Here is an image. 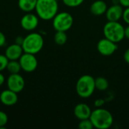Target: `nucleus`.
Here are the masks:
<instances>
[{"label": "nucleus", "instance_id": "7", "mask_svg": "<svg viewBox=\"0 0 129 129\" xmlns=\"http://www.w3.org/2000/svg\"><path fill=\"white\" fill-rule=\"evenodd\" d=\"M21 69L26 73H32L35 71L38 67V60L35 54L23 52L20 59L18 60Z\"/></svg>", "mask_w": 129, "mask_h": 129}, {"label": "nucleus", "instance_id": "25", "mask_svg": "<svg viewBox=\"0 0 129 129\" xmlns=\"http://www.w3.org/2000/svg\"><path fill=\"white\" fill-rule=\"evenodd\" d=\"M105 104V101L102 98H99V99H97L95 101H94V106L98 108H101Z\"/></svg>", "mask_w": 129, "mask_h": 129}, {"label": "nucleus", "instance_id": "11", "mask_svg": "<svg viewBox=\"0 0 129 129\" xmlns=\"http://www.w3.org/2000/svg\"><path fill=\"white\" fill-rule=\"evenodd\" d=\"M123 8L121 5L114 4L113 5L107 8L106 11V17L108 21H119L123 14Z\"/></svg>", "mask_w": 129, "mask_h": 129}, {"label": "nucleus", "instance_id": "21", "mask_svg": "<svg viewBox=\"0 0 129 129\" xmlns=\"http://www.w3.org/2000/svg\"><path fill=\"white\" fill-rule=\"evenodd\" d=\"M63 4L66 5L68 7L71 8H75L81 5L85 0H62Z\"/></svg>", "mask_w": 129, "mask_h": 129}, {"label": "nucleus", "instance_id": "19", "mask_svg": "<svg viewBox=\"0 0 129 129\" xmlns=\"http://www.w3.org/2000/svg\"><path fill=\"white\" fill-rule=\"evenodd\" d=\"M109 87V82L104 77H98L95 79V88L99 91H105Z\"/></svg>", "mask_w": 129, "mask_h": 129}, {"label": "nucleus", "instance_id": "10", "mask_svg": "<svg viewBox=\"0 0 129 129\" xmlns=\"http://www.w3.org/2000/svg\"><path fill=\"white\" fill-rule=\"evenodd\" d=\"M39 25V17L32 13H26L20 20L21 27L26 31L34 30Z\"/></svg>", "mask_w": 129, "mask_h": 129}, {"label": "nucleus", "instance_id": "27", "mask_svg": "<svg viewBox=\"0 0 129 129\" xmlns=\"http://www.w3.org/2000/svg\"><path fill=\"white\" fill-rule=\"evenodd\" d=\"M119 2L122 7H129V0H119Z\"/></svg>", "mask_w": 129, "mask_h": 129}, {"label": "nucleus", "instance_id": "13", "mask_svg": "<svg viewBox=\"0 0 129 129\" xmlns=\"http://www.w3.org/2000/svg\"><path fill=\"white\" fill-rule=\"evenodd\" d=\"M23 52L24 51L22 45L14 43L9 45L6 48L5 55L8 57L9 60H18Z\"/></svg>", "mask_w": 129, "mask_h": 129}, {"label": "nucleus", "instance_id": "30", "mask_svg": "<svg viewBox=\"0 0 129 129\" xmlns=\"http://www.w3.org/2000/svg\"><path fill=\"white\" fill-rule=\"evenodd\" d=\"M5 78L4 75L2 73H1V72H0V86H2L5 83Z\"/></svg>", "mask_w": 129, "mask_h": 129}, {"label": "nucleus", "instance_id": "3", "mask_svg": "<svg viewBox=\"0 0 129 129\" xmlns=\"http://www.w3.org/2000/svg\"><path fill=\"white\" fill-rule=\"evenodd\" d=\"M44 46V39L38 33H31L24 37L22 44L23 51L33 54L40 52Z\"/></svg>", "mask_w": 129, "mask_h": 129}, {"label": "nucleus", "instance_id": "23", "mask_svg": "<svg viewBox=\"0 0 129 129\" xmlns=\"http://www.w3.org/2000/svg\"><path fill=\"white\" fill-rule=\"evenodd\" d=\"M8 115L5 112L0 110V128H4L8 123Z\"/></svg>", "mask_w": 129, "mask_h": 129}, {"label": "nucleus", "instance_id": "8", "mask_svg": "<svg viewBox=\"0 0 129 129\" xmlns=\"http://www.w3.org/2000/svg\"><path fill=\"white\" fill-rule=\"evenodd\" d=\"M7 86L8 89L16 93H19L24 88L25 80L19 73L11 74L7 79Z\"/></svg>", "mask_w": 129, "mask_h": 129}, {"label": "nucleus", "instance_id": "2", "mask_svg": "<svg viewBox=\"0 0 129 129\" xmlns=\"http://www.w3.org/2000/svg\"><path fill=\"white\" fill-rule=\"evenodd\" d=\"M90 120L94 128L98 129L110 128L113 123V117L111 113L101 107L91 112Z\"/></svg>", "mask_w": 129, "mask_h": 129}, {"label": "nucleus", "instance_id": "20", "mask_svg": "<svg viewBox=\"0 0 129 129\" xmlns=\"http://www.w3.org/2000/svg\"><path fill=\"white\" fill-rule=\"evenodd\" d=\"M94 128L91 121L90 119L80 120V122L79 123V129H92Z\"/></svg>", "mask_w": 129, "mask_h": 129}, {"label": "nucleus", "instance_id": "18", "mask_svg": "<svg viewBox=\"0 0 129 129\" xmlns=\"http://www.w3.org/2000/svg\"><path fill=\"white\" fill-rule=\"evenodd\" d=\"M6 69L11 74L19 73L22 70L19 60H9Z\"/></svg>", "mask_w": 129, "mask_h": 129}, {"label": "nucleus", "instance_id": "22", "mask_svg": "<svg viewBox=\"0 0 129 129\" xmlns=\"http://www.w3.org/2000/svg\"><path fill=\"white\" fill-rule=\"evenodd\" d=\"M9 60L5 54H0V72L3 71L7 68Z\"/></svg>", "mask_w": 129, "mask_h": 129}, {"label": "nucleus", "instance_id": "14", "mask_svg": "<svg viewBox=\"0 0 129 129\" xmlns=\"http://www.w3.org/2000/svg\"><path fill=\"white\" fill-rule=\"evenodd\" d=\"M91 112L90 107L84 103L77 104L74 108V115L79 120L90 119Z\"/></svg>", "mask_w": 129, "mask_h": 129}, {"label": "nucleus", "instance_id": "9", "mask_svg": "<svg viewBox=\"0 0 129 129\" xmlns=\"http://www.w3.org/2000/svg\"><path fill=\"white\" fill-rule=\"evenodd\" d=\"M97 48L101 54L104 56H110L117 50L118 46L116 42H113L111 40L105 38L98 42Z\"/></svg>", "mask_w": 129, "mask_h": 129}, {"label": "nucleus", "instance_id": "15", "mask_svg": "<svg viewBox=\"0 0 129 129\" xmlns=\"http://www.w3.org/2000/svg\"><path fill=\"white\" fill-rule=\"evenodd\" d=\"M107 5L103 0H97L94 2L90 7V11L95 16H101L106 13Z\"/></svg>", "mask_w": 129, "mask_h": 129}, {"label": "nucleus", "instance_id": "26", "mask_svg": "<svg viewBox=\"0 0 129 129\" xmlns=\"http://www.w3.org/2000/svg\"><path fill=\"white\" fill-rule=\"evenodd\" d=\"M6 42V38H5V36L3 33H2L0 31V48L4 46Z\"/></svg>", "mask_w": 129, "mask_h": 129}, {"label": "nucleus", "instance_id": "12", "mask_svg": "<svg viewBox=\"0 0 129 129\" xmlns=\"http://www.w3.org/2000/svg\"><path fill=\"white\" fill-rule=\"evenodd\" d=\"M18 101L17 93L10 90L6 89L1 92L0 94V101L2 104L10 107L17 104Z\"/></svg>", "mask_w": 129, "mask_h": 129}, {"label": "nucleus", "instance_id": "4", "mask_svg": "<svg viewBox=\"0 0 129 129\" xmlns=\"http://www.w3.org/2000/svg\"><path fill=\"white\" fill-rule=\"evenodd\" d=\"M95 89V79L90 75H83L76 82V90L80 98H88L91 97Z\"/></svg>", "mask_w": 129, "mask_h": 129}, {"label": "nucleus", "instance_id": "24", "mask_svg": "<svg viewBox=\"0 0 129 129\" xmlns=\"http://www.w3.org/2000/svg\"><path fill=\"white\" fill-rule=\"evenodd\" d=\"M122 18H123L124 21L129 25V7H127V8L123 11Z\"/></svg>", "mask_w": 129, "mask_h": 129}, {"label": "nucleus", "instance_id": "1", "mask_svg": "<svg viewBox=\"0 0 129 129\" xmlns=\"http://www.w3.org/2000/svg\"><path fill=\"white\" fill-rule=\"evenodd\" d=\"M36 11L42 20H52L58 13L57 0H37Z\"/></svg>", "mask_w": 129, "mask_h": 129}, {"label": "nucleus", "instance_id": "6", "mask_svg": "<svg viewBox=\"0 0 129 129\" xmlns=\"http://www.w3.org/2000/svg\"><path fill=\"white\" fill-rule=\"evenodd\" d=\"M52 20V25L56 31L67 32L72 27L73 24V16L66 11L57 13Z\"/></svg>", "mask_w": 129, "mask_h": 129}, {"label": "nucleus", "instance_id": "29", "mask_svg": "<svg viewBox=\"0 0 129 129\" xmlns=\"http://www.w3.org/2000/svg\"><path fill=\"white\" fill-rule=\"evenodd\" d=\"M23 39H24V38L22 37V36H17V37L16 38V39H15V43L22 45L23 42Z\"/></svg>", "mask_w": 129, "mask_h": 129}, {"label": "nucleus", "instance_id": "28", "mask_svg": "<svg viewBox=\"0 0 129 129\" xmlns=\"http://www.w3.org/2000/svg\"><path fill=\"white\" fill-rule=\"evenodd\" d=\"M124 60H125V61L127 63H128L129 64V48H128L125 51V53H124Z\"/></svg>", "mask_w": 129, "mask_h": 129}, {"label": "nucleus", "instance_id": "17", "mask_svg": "<svg viewBox=\"0 0 129 129\" xmlns=\"http://www.w3.org/2000/svg\"><path fill=\"white\" fill-rule=\"evenodd\" d=\"M54 42L57 45H63L67 41V35L63 31H56L54 36Z\"/></svg>", "mask_w": 129, "mask_h": 129}, {"label": "nucleus", "instance_id": "5", "mask_svg": "<svg viewBox=\"0 0 129 129\" xmlns=\"http://www.w3.org/2000/svg\"><path fill=\"white\" fill-rule=\"evenodd\" d=\"M105 38L118 43L125 38V28L118 21H108L104 26Z\"/></svg>", "mask_w": 129, "mask_h": 129}, {"label": "nucleus", "instance_id": "31", "mask_svg": "<svg viewBox=\"0 0 129 129\" xmlns=\"http://www.w3.org/2000/svg\"><path fill=\"white\" fill-rule=\"evenodd\" d=\"M125 38L129 39V25L126 28H125Z\"/></svg>", "mask_w": 129, "mask_h": 129}, {"label": "nucleus", "instance_id": "16", "mask_svg": "<svg viewBox=\"0 0 129 129\" xmlns=\"http://www.w3.org/2000/svg\"><path fill=\"white\" fill-rule=\"evenodd\" d=\"M37 0H18L19 8L24 12H31L36 9Z\"/></svg>", "mask_w": 129, "mask_h": 129}]
</instances>
